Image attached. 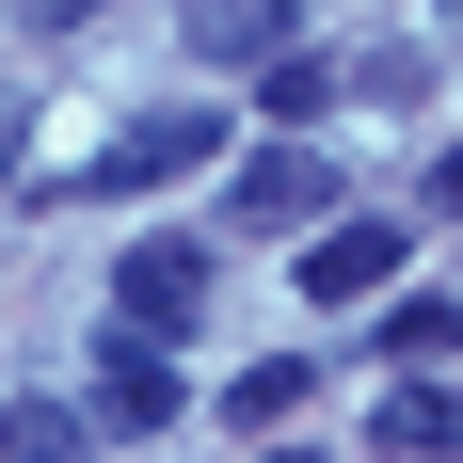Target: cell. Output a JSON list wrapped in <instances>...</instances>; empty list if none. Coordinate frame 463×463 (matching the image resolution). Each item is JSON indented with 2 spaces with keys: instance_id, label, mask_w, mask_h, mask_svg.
<instances>
[{
  "instance_id": "obj_12",
  "label": "cell",
  "mask_w": 463,
  "mask_h": 463,
  "mask_svg": "<svg viewBox=\"0 0 463 463\" xmlns=\"http://www.w3.org/2000/svg\"><path fill=\"white\" fill-rule=\"evenodd\" d=\"M16 160H33V112H16V96H0V192H16Z\"/></svg>"
},
{
  "instance_id": "obj_9",
  "label": "cell",
  "mask_w": 463,
  "mask_h": 463,
  "mask_svg": "<svg viewBox=\"0 0 463 463\" xmlns=\"http://www.w3.org/2000/svg\"><path fill=\"white\" fill-rule=\"evenodd\" d=\"M0 463H96V416H64V400H0Z\"/></svg>"
},
{
  "instance_id": "obj_11",
  "label": "cell",
  "mask_w": 463,
  "mask_h": 463,
  "mask_svg": "<svg viewBox=\"0 0 463 463\" xmlns=\"http://www.w3.org/2000/svg\"><path fill=\"white\" fill-rule=\"evenodd\" d=\"M383 352H400V368H448V352H463V304H448V288H416V304H400V320H383Z\"/></svg>"
},
{
  "instance_id": "obj_7",
  "label": "cell",
  "mask_w": 463,
  "mask_h": 463,
  "mask_svg": "<svg viewBox=\"0 0 463 463\" xmlns=\"http://www.w3.org/2000/svg\"><path fill=\"white\" fill-rule=\"evenodd\" d=\"M256 96H272V144H304L335 96H352V64H335V48H272V80H256Z\"/></svg>"
},
{
  "instance_id": "obj_14",
  "label": "cell",
  "mask_w": 463,
  "mask_h": 463,
  "mask_svg": "<svg viewBox=\"0 0 463 463\" xmlns=\"http://www.w3.org/2000/svg\"><path fill=\"white\" fill-rule=\"evenodd\" d=\"M256 463H320V448H256Z\"/></svg>"
},
{
  "instance_id": "obj_10",
  "label": "cell",
  "mask_w": 463,
  "mask_h": 463,
  "mask_svg": "<svg viewBox=\"0 0 463 463\" xmlns=\"http://www.w3.org/2000/svg\"><path fill=\"white\" fill-rule=\"evenodd\" d=\"M304 383H320L304 352H256V368L224 383V416H240V431H288V416H304Z\"/></svg>"
},
{
  "instance_id": "obj_8",
  "label": "cell",
  "mask_w": 463,
  "mask_h": 463,
  "mask_svg": "<svg viewBox=\"0 0 463 463\" xmlns=\"http://www.w3.org/2000/svg\"><path fill=\"white\" fill-rule=\"evenodd\" d=\"M448 431H463V400H448V383H400V400L368 416V448H400V463H448Z\"/></svg>"
},
{
  "instance_id": "obj_5",
  "label": "cell",
  "mask_w": 463,
  "mask_h": 463,
  "mask_svg": "<svg viewBox=\"0 0 463 463\" xmlns=\"http://www.w3.org/2000/svg\"><path fill=\"white\" fill-rule=\"evenodd\" d=\"M400 272V224H304V304H368Z\"/></svg>"
},
{
  "instance_id": "obj_1",
  "label": "cell",
  "mask_w": 463,
  "mask_h": 463,
  "mask_svg": "<svg viewBox=\"0 0 463 463\" xmlns=\"http://www.w3.org/2000/svg\"><path fill=\"white\" fill-rule=\"evenodd\" d=\"M208 272H224L208 240H128V272H112V335H144V352L192 335V320H208Z\"/></svg>"
},
{
  "instance_id": "obj_4",
  "label": "cell",
  "mask_w": 463,
  "mask_h": 463,
  "mask_svg": "<svg viewBox=\"0 0 463 463\" xmlns=\"http://www.w3.org/2000/svg\"><path fill=\"white\" fill-rule=\"evenodd\" d=\"M304 16L320 0H192V64H272V48H304Z\"/></svg>"
},
{
  "instance_id": "obj_6",
  "label": "cell",
  "mask_w": 463,
  "mask_h": 463,
  "mask_svg": "<svg viewBox=\"0 0 463 463\" xmlns=\"http://www.w3.org/2000/svg\"><path fill=\"white\" fill-rule=\"evenodd\" d=\"M96 416L112 431H176V368H160L144 335H112V352H96Z\"/></svg>"
},
{
  "instance_id": "obj_3",
  "label": "cell",
  "mask_w": 463,
  "mask_h": 463,
  "mask_svg": "<svg viewBox=\"0 0 463 463\" xmlns=\"http://www.w3.org/2000/svg\"><path fill=\"white\" fill-rule=\"evenodd\" d=\"M208 144H224V112H144V128H112L80 160V192H160V176H208Z\"/></svg>"
},
{
  "instance_id": "obj_13",
  "label": "cell",
  "mask_w": 463,
  "mask_h": 463,
  "mask_svg": "<svg viewBox=\"0 0 463 463\" xmlns=\"http://www.w3.org/2000/svg\"><path fill=\"white\" fill-rule=\"evenodd\" d=\"M33 16H96V0H33Z\"/></svg>"
},
{
  "instance_id": "obj_2",
  "label": "cell",
  "mask_w": 463,
  "mask_h": 463,
  "mask_svg": "<svg viewBox=\"0 0 463 463\" xmlns=\"http://www.w3.org/2000/svg\"><path fill=\"white\" fill-rule=\"evenodd\" d=\"M224 224H240V240L335 224V160H320V144H256V160H240V192H224Z\"/></svg>"
}]
</instances>
